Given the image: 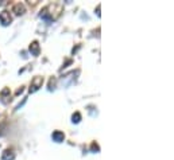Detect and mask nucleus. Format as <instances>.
<instances>
[{
	"mask_svg": "<svg viewBox=\"0 0 174 160\" xmlns=\"http://www.w3.org/2000/svg\"><path fill=\"white\" fill-rule=\"evenodd\" d=\"M42 84H43V77H35V78L31 81L30 93H35L39 88H42Z\"/></svg>",
	"mask_w": 174,
	"mask_h": 160,
	"instance_id": "f257e3e1",
	"label": "nucleus"
},
{
	"mask_svg": "<svg viewBox=\"0 0 174 160\" xmlns=\"http://www.w3.org/2000/svg\"><path fill=\"white\" fill-rule=\"evenodd\" d=\"M11 20H12V18H11L8 11H3L2 14H0V22H2L3 26H8V24L11 23Z\"/></svg>",
	"mask_w": 174,
	"mask_h": 160,
	"instance_id": "f03ea898",
	"label": "nucleus"
},
{
	"mask_svg": "<svg viewBox=\"0 0 174 160\" xmlns=\"http://www.w3.org/2000/svg\"><path fill=\"white\" fill-rule=\"evenodd\" d=\"M30 53H31V54L32 55H39V53H40V47H39V43L38 42H36V40H35V42H32L31 44H30Z\"/></svg>",
	"mask_w": 174,
	"mask_h": 160,
	"instance_id": "7ed1b4c3",
	"label": "nucleus"
},
{
	"mask_svg": "<svg viewBox=\"0 0 174 160\" xmlns=\"http://www.w3.org/2000/svg\"><path fill=\"white\" fill-rule=\"evenodd\" d=\"M51 137H53V140H54L55 143H61V141L65 140V135L62 132H59V130H55V132H53Z\"/></svg>",
	"mask_w": 174,
	"mask_h": 160,
	"instance_id": "20e7f679",
	"label": "nucleus"
},
{
	"mask_svg": "<svg viewBox=\"0 0 174 160\" xmlns=\"http://www.w3.org/2000/svg\"><path fill=\"white\" fill-rule=\"evenodd\" d=\"M15 159V153L12 149H6L2 155V160H14Z\"/></svg>",
	"mask_w": 174,
	"mask_h": 160,
	"instance_id": "39448f33",
	"label": "nucleus"
},
{
	"mask_svg": "<svg viewBox=\"0 0 174 160\" xmlns=\"http://www.w3.org/2000/svg\"><path fill=\"white\" fill-rule=\"evenodd\" d=\"M24 6L23 4H15V7H14V12H15V15H23L24 14Z\"/></svg>",
	"mask_w": 174,
	"mask_h": 160,
	"instance_id": "423d86ee",
	"label": "nucleus"
},
{
	"mask_svg": "<svg viewBox=\"0 0 174 160\" xmlns=\"http://www.w3.org/2000/svg\"><path fill=\"white\" fill-rule=\"evenodd\" d=\"M72 121L76 122V124H77V122H80V121H81V114H80L78 112H76V113L72 116Z\"/></svg>",
	"mask_w": 174,
	"mask_h": 160,
	"instance_id": "0eeeda50",
	"label": "nucleus"
},
{
	"mask_svg": "<svg viewBox=\"0 0 174 160\" xmlns=\"http://www.w3.org/2000/svg\"><path fill=\"white\" fill-rule=\"evenodd\" d=\"M54 84H55V81L54 80H50V84H49V90H53V89H54Z\"/></svg>",
	"mask_w": 174,
	"mask_h": 160,
	"instance_id": "6e6552de",
	"label": "nucleus"
},
{
	"mask_svg": "<svg viewBox=\"0 0 174 160\" xmlns=\"http://www.w3.org/2000/svg\"><path fill=\"white\" fill-rule=\"evenodd\" d=\"M92 151L93 152H99V145H97L96 143H93L92 144Z\"/></svg>",
	"mask_w": 174,
	"mask_h": 160,
	"instance_id": "1a4fd4ad",
	"label": "nucleus"
}]
</instances>
